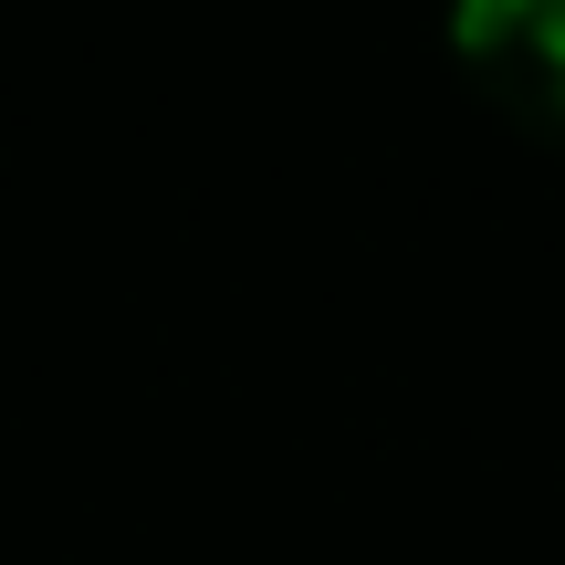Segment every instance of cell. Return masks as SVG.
<instances>
[{"mask_svg": "<svg viewBox=\"0 0 565 565\" xmlns=\"http://www.w3.org/2000/svg\"><path fill=\"white\" fill-rule=\"evenodd\" d=\"M461 74L534 137H565V0H450Z\"/></svg>", "mask_w": 565, "mask_h": 565, "instance_id": "cell-1", "label": "cell"}]
</instances>
